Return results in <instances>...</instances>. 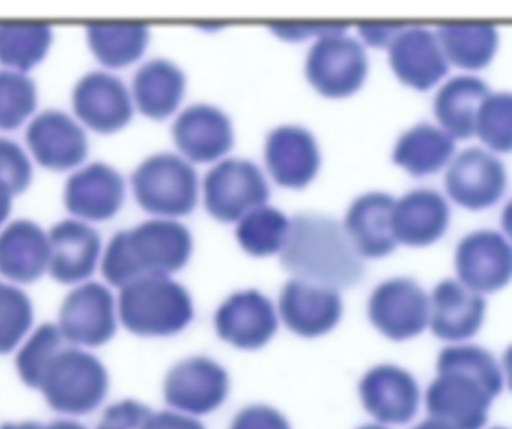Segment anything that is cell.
Returning a JSON list of instances; mask_svg holds the SVG:
<instances>
[{
  "instance_id": "cell-1",
  "label": "cell",
  "mask_w": 512,
  "mask_h": 429,
  "mask_svg": "<svg viewBox=\"0 0 512 429\" xmlns=\"http://www.w3.org/2000/svg\"><path fill=\"white\" fill-rule=\"evenodd\" d=\"M436 369L437 377L426 392L431 417L455 429H481L503 388L494 356L477 345L449 346L440 352Z\"/></svg>"
},
{
  "instance_id": "cell-2",
  "label": "cell",
  "mask_w": 512,
  "mask_h": 429,
  "mask_svg": "<svg viewBox=\"0 0 512 429\" xmlns=\"http://www.w3.org/2000/svg\"><path fill=\"white\" fill-rule=\"evenodd\" d=\"M280 263L296 278L337 290L355 286L365 275V264L343 227L316 213L292 218Z\"/></svg>"
},
{
  "instance_id": "cell-3",
  "label": "cell",
  "mask_w": 512,
  "mask_h": 429,
  "mask_svg": "<svg viewBox=\"0 0 512 429\" xmlns=\"http://www.w3.org/2000/svg\"><path fill=\"white\" fill-rule=\"evenodd\" d=\"M192 253L193 238L186 226L155 219L118 232L105 250L101 270L110 285L122 288L142 276L176 273Z\"/></svg>"
},
{
  "instance_id": "cell-4",
  "label": "cell",
  "mask_w": 512,
  "mask_h": 429,
  "mask_svg": "<svg viewBox=\"0 0 512 429\" xmlns=\"http://www.w3.org/2000/svg\"><path fill=\"white\" fill-rule=\"evenodd\" d=\"M119 314L123 325L144 337L171 336L192 321L194 307L187 289L169 275L142 276L121 288Z\"/></svg>"
},
{
  "instance_id": "cell-5",
  "label": "cell",
  "mask_w": 512,
  "mask_h": 429,
  "mask_svg": "<svg viewBox=\"0 0 512 429\" xmlns=\"http://www.w3.org/2000/svg\"><path fill=\"white\" fill-rule=\"evenodd\" d=\"M108 388L109 376L102 362L67 344L45 368L38 389L55 410L79 415L96 409Z\"/></svg>"
},
{
  "instance_id": "cell-6",
  "label": "cell",
  "mask_w": 512,
  "mask_h": 429,
  "mask_svg": "<svg viewBox=\"0 0 512 429\" xmlns=\"http://www.w3.org/2000/svg\"><path fill=\"white\" fill-rule=\"evenodd\" d=\"M138 204L146 212L165 219L184 217L196 208L198 175L181 157L162 153L147 159L132 176Z\"/></svg>"
},
{
  "instance_id": "cell-7",
  "label": "cell",
  "mask_w": 512,
  "mask_h": 429,
  "mask_svg": "<svg viewBox=\"0 0 512 429\" xmlns=\"http://www.w3.org/2000/svg\"><path fill=\"white\" fill-rule=\"evenodd\" d=\"M269 197L270 189L263 173L247 160L227 159L212 168L204 180L205 207L223 223L240 221L264 206Z\"/></svg>"
},
{
  "instance_id": "cell-8",
  "label": "cell",
  "mask_w": 512,
  "mask_h": 429,
  "mask_svg": "<svg viewBox=\"0 0 512 429\" xmlns=\"http://www.w3.org/2000/svg\"><path fill=\"white\" fill-rule=\"evenodd\" d=\"M368 59L361 44L345 33L323 36L311 48L306 62L310 84L324 97L342 99L364 84Z\"/></svg>"
},
{
  "instance_id": "cell-9",
  "label": "cell",
  "mask_w": 512,
  "mask_h": 429,
  "mask_svg": "<svg viewBox=\"0 0 512 429\" xmlns=\"http://www.w3.org/2000/svg\"><path fill=\"white\" fill-rule=\"evenodd\" d=\"M429 297L414 280L397 277L381 283L371 294L368 316L373 326L392 341L421 334L429 322Z\"/></svg>"
},
{
  "instance_id": "cell-10",
  "label": "cell",
  "mask_w": 512,
  "mask_h": 429,
  "mask_svg": "<svg viewBox=\"0 0 512 429\" xmlns=\"http://www.w3.org/2000/svg\"><path fill=\"white\" fill-rule=\"evenodd\" d=\"M26 143L44 169L63 173L78 169L89 154V140L81 123L60 110H46L29 122Z\"/></svg>"
},
{
  "instance_id": "cell-11",
  "label": "cell",
  "mask_w": 512,
  "mask_h": 429,
  "mask_svg": "<svg viewBox=\"0 0 512 429\" xmlns=\"http://www.w3.org/2000/svg\"><path fill=\"white\" fill-rule=\"evenodd\" d=\"M58 327L71 345L98 347L106 344L117 331L113 293L99 282L80 284L66 296Z\"/></svg>"
},
{
  "instance_id": "cell-12",
  "label": "cell",
  "mask_w": 512,
  "mask_h": 429,
  "mask_svg": "<svg viewBox=\"0 0 512 429\" xmlns=\"http://www.w3.org/2000/svg\"><path fill=\"white\" fill-rule=\"evenodd\" d=\"M454 263L458 281L481 295L497 292L511 280V246L492 230L464 237L456 248Z\"/></svg>"
},
{
  "instance_id": "cell-13",
  "label": "cell",
  "mask_w": 512,
  "mask_h": 429,
  "mask_svg": "<svg viewBox=\"0 0 512 429\" xmlns=\"http://www.w3.org/2000/svg\"><path fill=\"white\" fill-rule=\"evenodd\" d=\"M448 196L459 206L480 211L495 205L506 189L503 164L480 148L462 151L450 164L445 175Z\"/></svg>"
},
{
  "instance_id": "cell-14",
  "label": "cell",
  "mask_w": 512,
  "mask_h": 429,
  "mask_svg": "<svg viewBox=\"0 0 512 429\" xmlns=\"http://www.w3.org/2000/svg\"><path fill=\"white\" fill-rule=\"evenodd\" d=\"M72 107L82 126L102 135L119 132L133 117L132 100L124 83L99 71L87 74L76 84Z\"/></svg>"
},
{
  "instance_id": "cell-15",
  "label": "cell",
  "mask_w": 512,
  "mask_h": 429,
  "mask_svg": "<svg viewBox=\"0 0 512 429\" xmlns=\"http://www.w3.org/2000/svg\"><path fill=\"white\" fill-rule=\"evenodd\" d=\"M279 311L292 332L304 338H316L339 324L343 302L337 289L295 277L281 290Z\"/></svg>"
},
{
  "instance_id": "cell-16",
  "label": "cell",
  "mask_w": 512,
  "mask_h": 429,
  "mask_svg": "<svg viewBox=\"0 0 512 429\" xmlns=\"http://www.w3.org/2000/svg\"><path fill=\"white\" fill-rule=\"evenodd\" d=\"M126 195L125 181L113 167L92 163L75 171L64 189L67 211L84 222H104L121 210Z\"/></svg>"
},
{
  "instance_id": "cell-17",
  "label": "cell",
  "mask_w": 512,
  "mask_h": 429,
  "mask_svg": "<svg viewBox=\"0 0 512 429\" xmlns=\"http://www.w3.org/2000/svg\"><path fill=\"white\" fill-rule=\"evenodd\" d=\"M48 235L51 277L63 285L87 282L96 272L102 253L99 232L73 218L55 224Z\"/></svg>"
},
{
  "instance_id": "cell-18",
  "label": "cell",
  "mask_w": 512,
  "mask_h": 429,
  "mask_svg": "<svg viewBox=\"0 0 512 429\" xmlns=\"http://www.w3.org/2000/svg\"><path fill=\"white\" fill-rule=\"evenodd\" d=\"M219 336L240 349L256 350L266 345L278 329L272 301L257 290L236 292L215 315Z\"/></svg>"
},
{
  "instance_id": "cell-19",
  "label": "cell",
  "mask_w": 512,
  "mask_h": 429,
  "mask_svg": "<svg viewBox=\"0 0 512 429\" xmlns=\"http://www.w3.org/2000/svg\"><path fill=\"white\" fill-rule=\"evenodd\" d=\"M228 390L227 372L206 357H193L178 363L165 382L169 404L194 414L216 409L225 400Z\"/></svg>"
},
{
  "instance_id": "cell-20",
  "label": "cell",
  "mask_w": 512,
  "mask_h": 429,
  "mask_svg": "<svg viewBox=\"0 0 512 429\" xmlns=\"http://www.w3.org/2000/svg\"><path fill=\"white\" fill-rule=\"evenodd\" d=\"M359 393L367 412L382 423H407L418 410V384L408 371L396 365L370 369L359 384Z\"/></svg>"
},
{
  "instance_id": "cell-21",
  "label": "cell",
  "mask_w": 512,
  "mask_h": 429,
  "mask_svg": "<svg viewBox=\"0 0 512 429\" xmlns=\"http://www.w3.org/2000/svg\"><path fill=\"white\" fill-rule=\"evenodd\" d=\"M266 166L281 187L301 190L317 176L321 156L314 137L306 129L283 126L269 135L265 147Z\"/></svg>"
},
{
  "instance_id": "cell-22",
  "label": "cell",
  "mask_w": 512,
  "mask_h": 429,
  "mask_svg": "<svg viewBox=\"0 0 512 429\" xmlns=\"http://www.w3.org/2000/svg\"><path fill=\"white\" fill-rule=\"evenodd\" d=\"M429 322L439 339L459 342L472 338L481 329L486 311L484 297L458 280L438 283L429 298Z\"/></svg>"
},
{
  "instance_id": "cell-23",
  "label": "cell",
  "mask_w": 512,
  "mask_h": 429,
  "mask_svg": "<svg viewBox=\"0 0 512 429\" xmlns=\"http://www.w3.org/2000/svg\"><path fill=\"white\" fill-rule=\"evenodd\" d=\"M395 202L389 194L370 192L351 204L343 229L361 258L381 259L397 248L392 225Z\"/></svg>"
},
{
  "instance_id": "cell-24",
  "label": "cell",
  "mask_w": 512,
  "mask_h": 429,
  "mask_svg": "<svg viewBox=\"0 0 512 429\" xmlns=\"http://www.w3.org/2000/svg\"><path fill=\"white\" fill-rule=\"evenodd\" d=\"M49 235L39 224L18 219L0 231V275L12 284L29 285L49 270Z\"/></svg>"
},
{
  "instance_id": "cell-25",
  "label": "cell",
  "mask_w": 512,
  "mask_h": 429,
  "mask_svg": "<svg viewBox=\"0 0 512 429\" xmlns=\"http://www.w3.org/2000/svg\"><path fill=\"white\" fill-rule=\"evenodd\" d=\"M397 78L417 91H428L448 72L447 60L434 33L406 27L388 48Z\"/></svg>"
},
{
  "instance_id": "cell-26",
  "label": "cell",
  "mask_w": 512,
  "mask_h": 429,
  "mask_svg": "<svg viewBox=\"0 0 512 429\" xmlns=\"http://www.w3.org/2000/svg\"><path fill=\"white\" fill-rule=\"evenodd\" d=\"M173 136L179 150L198 164L222 158L234 144L229 118L209 105H195L185 110L175 122Z\"/></svg>"
},
{
  "instance_id": "cell-27",
  "label": "cell",
  "mask_w": 512,
  "mask_h": 429,
  "mask_svg": "<svg viewBox=\"0 0 512 429\" xmlns=\"http://www.w3.org/2000/svg\"><path fill=\"white\" fill-rule=\"evenodd\" d=\"M449 221L450 209L445 199L435 191L419 189L395 202L393 233L398 245L427 247L443 237Z\"/></svg>"
},
{
  "instance_id": "cell-28",
  "label": "cell",
  "mask_w": 512,
  "mask_h": 429,
  "mask_svg": "<svg viewBox=\"0 0 512 429\" xmlns=\"http://www.w3.org/2000/svg\"><path fill=\"white\" fill-rule=\"evenodd\" d=\"M489 96V88L480 79L455 77L439 90L435 98L436 119L453 139H469L475 136L479 110Z\"/></svg>"
},
{
  "instance_id": "cell-29",
  "label": "cell",
  "mask_w": 512,
  "mask_h": 429,
  "mask_svg": "<svg viewBox=\"0 0 512 429\" xmlns=\"http://www.w3.org/2000/svg\"><path fill=\"white\" fill-rule=\"evenodd\" d=\"M186 88V78L174 64L154 60L137 72L133 91L139 110L148 118L164 120L181 104Z\"/></svg>"
},
{
  "instance_id": "cell-30",
  "label": "cell",
  "mask_w": 512,
  "mask_h": 429,
  "mask_svg": "<svg viewBox=\"0 0 512 429\" xmlns=\"http://www.w3.org/2000/svg\"><path fill=\"white\" fill-rule=\"evenodd\" d=\"M455 151L454 139L429 124H419L398 140L393 162L413 177L438 173L451 160Z\"/></svg>"
},
{
  "instance_id": "cell-31",
  "label": "cell",
  "mask_w": 512,
  "mask_h": 429,
  "mask_svg": "<svg viewBox=\"0 0 512 429\" xmlns=\"http://www.w3.org/2000/svg\"><path fill=\"white\" fill-rule=\"evenodd\" d=\"M435 36L447 62L465 70L485 68L498 47L497 31L488 24L442 25Z\"/></svg>"
},
{
  "instance_id": "cell-32",
  "label": "cell",
  "mask_w": 512,
  "mask_h": 429,
  "mask_svg": "<svg viewBox=\"0 0 512 429\" xmlns=\"http://www.w3.org/2000/svg\"><path fill=\"white\" fill-rule=\"evenodd\" d=\"M53 42L54 32L45 24L0 25V65L29 74L46 60Z\"/></svg>"
},
{
  "instance_id": "cell-33",
  "label": "cell",
  "mask_w": 512,
  "mask_h": 429,
  "mask_svg": "<svg viewBox=\"0 0 512 429\" xmlns=\"http://www.w3.org/2000/svg\"><path fill=\"white\" fill-rule=\"evenodd\" d=\"M88 45L103 66L121 69L138 61L149 43V29L144 25H90Z\"/></svg>"
},
{
  "instance_id": "cell-34",
  "label": "cell",
  "mask_w": 512,
  "mask_h": 429,
  "mask_svg": "<svg viewBox=\"0 0 512 429\" xmlns=\"http://www.w3.org/2000/svg\"><path fill=\"white\" fill-rule=\"evenodd\" d=\"M289 229L290 220L285 214L264 205L249 212L239 221L236 237L246 253L263 258L282 251Z\"/></svg>"
},
{
  "instance_id": "cell-35",
  "label": "cell",
  "mask_w": 512,
  "mask_h": 429,
  "mask_svg": "<svg viewBox=\"0 0 512 429\" xmlns=\"http://www.w3.org/2000/svg\"><path fill=\"white\" fill-rule=\"evenodd\" d=\"M38 104V87L29 74L0 70V131L22 128L36 116Z\"/></svg>"
},
{
  "instance_id": "cell-36",
  "label": "cell",
  "mask_w": 512,
  "mask_h": 429,
  "mask_svg": "<svg viewBox=\"0 0 512 429\" xmlns=\"http://www.w3.org/2000/svg\"><path fill=\"white\" fill-rule=\"evenodd\" d=\"M34 323V307L28 294L0 280V354L16 349Z\"/></svg>"
},
{
  "instance_id": "cell-37",
  "label": "cell",
  "mask_w": 512,
  "mask_h": 429,
  "mask_svg": "<svg viewBox=\"0 0 512 429\" xmlns=\"http://www.w3.org/2000/svg\"><path fill=\"white\" fill-rule=\"evenodd\" d=\"M67 344L58 325L47 323L40 326L18 354L17 368L22 380L28 386L38 389L45 368Z\"/></svg>"
},
{
  "instance_id": "cell-38",
  "label": "cell",
  "mask_w": 512,
  "mask_h": 429,
  "mask_svg": "<svg viewBox=\"0 0 512 429\" xmlns=\"http://www.w3.org/2000/svg\"><path fill=\"white\" fill-rule=\"evenodd\" d=\"M511 112V95L507 93L490 94L479 110L475 135L493 151L511 150Z\"/></svg>"
},
{
  "instance_id": "cell-39",
  "label": "cell",
  "mask_w": 512,
  "mask_h": 429,
  "mask_svg": "<svg viewBox=\"0 0 512 429\" xmlns=\"http://www.w3.org/2000/svg\"><path fill=\"white\" fill-rule=\"evenodd\" d=\"M33 177L32 160L24 148L11 139L0 137V182L17 197L30 188Z\"/></svg>"
},
{
  "instance_id": "cell-40",
  "label": "cell",
  "mask_w": 512,
  "mask_h": 429,
  "mask_svg": "<svg viewBox=\"0 0 512 429\" xmlns=\"http://www.w3.org/2000/svg\"><path fill=\"white\" fill-rule=\"evenodd\" d=\"M152 416L145 405L126 400L105 412L98 429H147Z\"/></svg>"
},
{
  "instance_id": "cell-41",
  "label": "cell",
  "mask_w": 512,
  "mask_h": 429,
  "mask_svg": "<svg viewBox=\"0 0 512 429\" xmlns=\"http://www.w3.org/2000/svg\"><path fill=\"white\" fill-rule=\"evenodd\" d=\"M232 429H291L283 415L273 408L253 406L242 411Z\"/></svg>"
},
{
  "instance_id": "cell-42",
  "label": "cell",
  "mask_w": 512,
  "mask_h": 429,
  "mask_svg": "<svg viewBox=\"0 0 512 429\" xmlns=\"http://www.w3.org/2000/svg\"><path fill=\"white\" fill-rule=\"evenodd\" d=\"M349 26L342 24H275L271 26L272 32L283 40L299 42L313 37L321 38L331 34H342Z\"/></svg>"
},
{
  "instance_id": "cell-43",
  "label": "cell",
  "mask_w": 512,
  "mask_h": 429,
  "mask_svg": "<svg viewBox=\"0 0 512 429\" xmlns=\"http://www.w3.org/2000/svg\"><path fill=\"white\" fill-rule=\"evenodd\" d=\"M405 25H371L358 26V33L367 45L373 48H389L396 37L406 28Z\"/></svg>"
},
{
  "instance_id": "cell-44",
  "label": "cell",
  "mask_w": 512,
  "mask_h": 429,
  "mask_svg": "<svg viewBox=\"0 0 512 429\" xmlns=\"http://www.w3.org/2000/svg\"><path fill=\"white\" fill-rule=\"evenodd\" d=\"M147 429H205L195 419L172 412L153 414Z\"/></svg>"
},
{
  "instance_id": "cell-45",
  "label": "cell",
  "mask_w": 512,
  "mask_h": 429,
  "mask_svg": "<svg viewBox=\"0 0 512 429\" xmlns=\"http://www.w3.org/2000/svg\"><path fill=\"white\" fill-rule=\"evenodd\" d=\"M2 429H86L84 426L72 421H58L50 425L35 422L6 424Z\"/></svg>"
},
{
  "instance_id": "cell-46",
  "label": "cell",
  "mask_w": 512,
  "mask_h": 429,
  "mask_svg": "<svg viewBox=\"0 0 512 429\" xmlns=\"http://www.w3.org/2000/svg\"><path fill=\"white\" fill-rule=\"evenodd\" d=\"M14 194L0 182V228H3L13 211Z\"/></svg>"
},
{
  "instance_id": "cell-47",
  "label": "cell",
  "mask_w": 512,
  "mask_h": 429,
  "mask_svg": "<svg viewBox=\"0 0 512 429\" xmlns=\"http://www.w3.org/2000/svg\"><path fill=\"white\" fill-rule=\"evenodd\" d=\"M413 429H455V428L442 420L430 417L429 419L423 421L421 424L414 427Z\"/></svg>"
},
{
  "instance_id": "cell-48",
  "label": "cell",
  "mask_w": 512,
  "mask_h": 429,
  "mask_svg": "<svg viewBox=\"0 0 512 429\" xmlns=\"http://www.w3.org/2000/svg\"><path fill=\"white\" fill-rule=\"evenodd\" d=\"M359 429H387V428L377 425V424H369V425H365Z\"/></svg>"
},
{
  "instance_id": "cell-49",
  "label": "cell",
  "mask_w": 512,
  "mask_h": 429,
  "mask_svg": "<svg viewBox=\"0 0 512 429\" xmlns=\"http://www.w3.org/2000/svg\"><path fill=\"white\" fill-rule=\"evenodd\" d=\"M491 429H505V428L495 427V428H491Z\"/></svg>"
}]
</instances>
